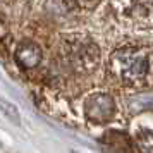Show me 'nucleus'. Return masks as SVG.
Masks as SVG:
<instances>
[{
  "label": "nucleus",
  "instance_id": "obj_1",
  "mask_svg": "<svg viewBox=\"0 0 153 153\" xmlns=\"http://www.w3.org/2000/svg\"><path fill=\"white\" fill-rule=\"evenodd\" d=\"M112 74L122 84H138L145 81L150 69V55L148 52L138 47H124L119 48L110 59Z\"/></svg>",
  "mask_w": 153,
  "mask_h": 153
},
{
  "label": "nucleus",
  "instance_id": "obj_2",
  "mask_svg": "<svg viewBox=\"0 0 153 153\" xmlns=\"http://www.w3.org/2000/svg\"><path fill=\"white\" fill-rule=\"evenodd\" d=\"M84 114L86 117L98 122V124H103L108 122L114 114H115V103L112 100L110 95H105V93H97V95H91L86 98L84 102Z\"/></svg>",
  "mask_w": 153,
  "mask_h": 153
},
{
  "label": "nucleus",
  "instance_id": "obj_3",
  "mask_svg": "<svg viewBox=\"0 0 153 153\" xmlns=\"http://www.w3.org/2000/svg\"><path fill=\"white\" fill-rule=\"evenodd\" d=\"M16 60L21 64L24 69H33L42 60V50L38 48L35 43L24 42L16 50Z\"/></svg>",
  "mask_w": 153,
  "mask_h": 153
},
{
  "label": "nucleus",
  "instance_id": "obj_4",
  "mask_svg": "<svg viewBox=\"0 0 153 153\" xmlns=\"http://www.w3.org/2000/svg\"><path fill=\"white\" fill-rule=\"evenodd\" d=\"M129 108L132 112H143V110H153V93L145 95H136L129 100Z\"/></svg>",
  "mask_w": 153,
  "mask_h": 153
},
{
  "label": "nucleus",
  "instance_id": "obj_5",
  "mask_svg": "<svg viewBox=\"0 0 153 153\" xmlns=\"http://www.w3.org/2000/svg\"><path fill=\"white\" fill-rule=\"evenodd\" d=\"M136 145L141 153H153V131L141 129L136 138Z\"/></svg>",
  "mask_w": 153,
  "mask_h": 153
},
{
  "label": "nucleus",
  "instance_id": "obj_6",
  "mask_svg": "<svg viewBox=\"0 0 153 153\" xmlns=\"http://www.w3.org/2000/svg\"><path fill=\"white\" fill-rule=\"evenodd\" d=\"M0 110L2 114L9 117V120H12L14 124H21V115H19V112L16 108V105L9 103L7 100H0Z\"/></svg>",
  "mask_w": 153,
  "mask_h": 153
}]
</instances>
